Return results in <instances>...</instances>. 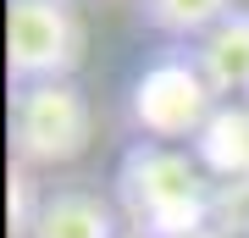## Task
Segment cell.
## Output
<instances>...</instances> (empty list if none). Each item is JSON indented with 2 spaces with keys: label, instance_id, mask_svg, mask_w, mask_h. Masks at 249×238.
<instances>
[{
  "label": "cell",
  "instance_id": "cell-7",
  "mask_svg": "<svg viewBox=\"0 0 249 238\" xmlns=\"http://www.w3.org/2000/svg\"><path fill=\"white\" fill-rule=\"evenodd\" d=\"M188 150L205 166V177L249 188V106H216V116L199 128Z\"/></svg>",
  "mask_w": 249,
  "mask_h": 238
},
{
  "label": "cell",
  "instance_id": "cell-11",
  "mask_svg": "<svg viewBox=\"0 0 249 238\" xmlns=\"http://www.w3.org/2000/svg\"><path fill=\"white\" fill-rule=\"evenodd\" d=\"M127 238H139V233H127Z\"/></svg>",
  "mask_w": 249,
  "mask_h": 238
},
{
  "label": "cell",
  "instance_id": "cell-2",
  "mask_svg": "<svg viewBox=\"0 0 249 238\" xmlns=\"http://www.w3.org/2000/svg\"><path fill=\"white\" fill-rule=\"evenodd\" d=\"M216 89L205 83L194 44H160L127 83V122L139 139L155 144H194L199 128L216 116Z\"/></svg>",
  "mask_w": 249,
  "mask_h": 238
},
{
  "label": "cell",
  "instance_id": "cell-1",
  "mask_svg": "<svg viewBox=\"0 0 249 238\" xmlns=\"http://www.w3.org/2000/svg\"><path fill=\"white\" fill-rule=\"evenodd\" d=\"M116 211L139 238H194L216 227V183L194 150L133 139L116 161Z\"/></svg>",
  "mask_w": 249,
  "mask_h": 238
},
{
  "label": "cell",
  "instance_id": "cell-4",
  "mask_svg": "<svg viewBox=\"0 0 249 238\" xmlns=\"http://www.w3.org/2000/svg\"><path fill=\"white\" fill-rule=\"evenodd\" d=\"M83 67V17L78 0H6V78L61 83Z\"/></svg>",
  "mask_w": 249,
  "mask_h": 238
},
{
  "label": "cell",
  "instance_id": "cell-3",
  "mask_svg": "<svg viewBox=\"0 0 249 238\" xmlns=\"http://www.w3.org/2000/svg\"><path fill=\"white\" fill-rule=\"evenodd\" d=\"M6 116H11V161L22 166H67L94 139V106L78 78L17 83L6 100Z\"/></svg>",
  "mask_w": 249,
  "mask_h": 238
},
{
  "label": "cell",
  "instance_id": "cell-8",
  "mask_svg": "<svg viewBox=\"0 0 249 238\" xmlns=\"http://www.w3.org/2000/svg\"><path fill=\"white\" fill-rule=\"evenodd\" d=\"M139 11L166 44H199L216 22L238 11V0H139Z\"/></svg>",
  "mask_w": 249,
  "mask_h": 238
},
{
  "label": "cell",
  "instance_id": "cell-10",
  "mask_svg": "<svg viewBox=\"0 0 249 238\" xmlns=\"http://www.w3.org/2000/svg\"><path fill=\"white\" fill-rule=\"evenodd\" d=\"M194 238H238V227H222V221H216V227H205V233H194Z\"/></svg>",
  "mask_w": 249,
  "mask_h": 238
},
{
  "label": "cell",
  "instance_id": "cell-6",
  "mask_svg": "<svg viewBox=\"0 0 249 238\" xmlns=\"http://www.w3.org/2000/svg\"><path fill=\"white\" fill-rule=\"evenodd\" d=\"M194 55L222 106H249V6H238L227 22H216L194 44Z\"/></svg>",
  "mask_w": 249,
  "mask_h": 238
},
{
  "label": "cell",
  "instance_id": "cell-9",
  "mask_svg": "<svg viewBox=\"0 0 249 238\" xmlns=\"http://www.w3.org/2000/svg\"><path fill=\"white\" fill-rule=\"evenodd\" d=\"M39 200H45V183H34V166L11 161V172H6V227H11V238H28V233H34Z\"/></svg>",
  "mask_w": 249,
  "mask_h": 238
},
{
  "label": "cell",
  "instance_id": "cell-5",
  "mask_svg": "<svg viewBox=\"0 0 249 238\" xmlns=\"http://www.w3.org/2000/svg\"><path fill=\"white\" fill-rule=\"evenodd\" d=\"M28 238H127V221L116 211V200L94 194V188L50 183Z\"/></svg>",
  "mask_w": 249,
  "mask_h": 238
}]
</instances>
